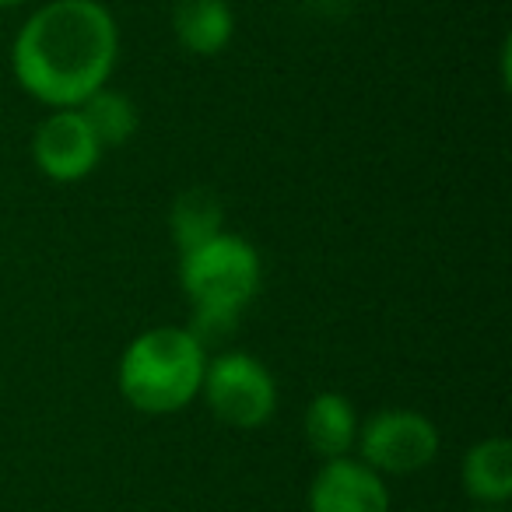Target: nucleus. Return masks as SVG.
I'll list each match as a JSON object with an SVG mask.
<instances>
[{"label":"nucleus","instance_id":"obj_1","mask_svg":"<svg viewBox=\"0 0 512 512\" xmlns=\"http://www.w3.org/2000/svg\"><path fill=\"white\" fill-rule=\"evenodd\" d=\"M120 32L99 0H50L22 25L11 50L15 78L50 109H78L109 85Z\"/></svg>","mask_w":512,"mask_h":512},{"label":"nucleus","instance_id":"obj_2","mask_svg":"<svg viewBox=\"0 0 512 512\" xmlns=\"http://www.w3.org/2000/svg\"><path fill=\"white\" fill-rule=\"evenodd\" d=\"M207 355L193 330L155 327L137 334L120 358V393L144 414H176L200 397Z\"/></svg>","mask_w":512,"mask_h":512},{"label":"nucleus","instance_id":"obj_3","mask_svg":"<svg viewBox=\"0 0 512 512\" xmlns=\"http://www.w3.org/2000/svg\"><path fill=\"white\" fill-rule=\"evenodd\" d=\"M260 253L242 235L221 232L179 256V281L197 313L193 334L207 344L214 334H225L235 316L260 292Z\"/></svg>","mask_w":512,"mask_h":512},{"label":"nucleus","instance_id":"obj_4","mask_svg":"<svg viewBox=\"0 0 512 512\" xmlns=\"http://www.w3.org/2000/svg\"><path fill=\"white\" fill-rule=\"evenodd\" d=\"M200 393L214 418L239 432L264 428L278 411V383L267 365L246 351H225L207 362Z\"/></svg>","mask_w":512,"mask_h":512},{"label":"nucleus","instance_id":"obj_5","mask_svg":"<svg viewBox=\"0 0 512 512\" xmlns=\"http://www.w3.org/2000/svg\"><path fill=\"white\" fill-rule=\"evenodd\" d=\"M358 453L376 474H418L439 456V428L432 418L407 407L372 414L369 421H358Z\"/></svg>","mask_w":512,"mask_h":512},{"label":"nucleus","instance_id":"obj_6","mask_svg":"<svg viewBox=\"0 0 512 512\" xmlns=\"http://www.w3.org/2000/svg\"><path fill=\"white\" fill-rule=\"evenodd\" d=\"M32 158L53 183H81L95 172L102 148L78 109H53L32 134Z\"/></svg>","mask_w":512,"mask_h":512},{"label":"nucleus","instance_id":"obj_7","mask_svg":"<svg viewBox=\"0 0 512 512\" xmlns=\"http://www.w3.org/2000/svg\"><path fill=\"white\" fill-rule=\"evenodd\" d=\"M309 512H390L383 474L362 460H327L309 484Z\"/></svg>","mask_w":512,"mask_h":512},{"label":"nucleus","instance_id":"obj_8","mask_svg":"<svg viewBox=\"0 0 512 512\" xmlns=\"http://www.w3.org/2000/svg\"><path fill=\"white\" fill-rule=\"evenodd\" d=\"M172 32L186 53L214 57L232 43L235 15L228 8V0H176L172 4Z\"/></svg>","mask_w":512,"mask_h":512},{"label":"nucleus","instance_id":"obj_9","mask_svg":"<svg viewBox=\"0 0 512 512\" xmlns=\"http://www.w3.org/2000/svg\"><path fill=\"white\" fill-rule=\"evenodd\" d=\"M302 432H306V446L323 463L341 460L358 442V414L351 400L341 397V393H320V397L309 400Z\"/></svg>","mask_w":512,"mask_h":512},{"label":"nucleus","instance_id":"obj_10","mask_svg":"<svg viewBox=\"0 0 512 512\" xmlns=\"http://www.w3.org/2000/svg\"><path fill=\"white\" fill-rule=\"evenodd\" d=\"M463 488L474 502L502 509L512 498V442L502 435L474 442L463 456Z\"/></svg>","mask_w":512,"mask_h":512},{"label":"nucleus","instance_id":"obj_11","mask_svg":"<svg viewBox=\"0 0 512 512\" xmlns=\"http://www.w3.org/2000/svg\"><path fill=\"white\" fill-rule=\"evenodd\" d=\"M169 232L176 239L179 253H186V249L225 232V207H221L218 193L204 190V186H193V190L179 193L169 211Z\"/></svg>","mask_w":512,"mask_h":512},{"label":"nucleus","instance_id":"obj_12","mask_svg":"<svg viewBox=\"0 0 512 512\" xmlns=\"http://www.w3.org/2000/svg\"><path fill=\"white\" fill-rule=\"evenodd\" d=\"M78 113L85 116L88 130L95 134L102 151L123 148L137 134V106L123 92H113V88H99L95 95H88L78 106Z\"/></svg>","mask_w":512,"mask_h":512},{"label":"nucleus","instance_id":"obj_13","mask_svg":"<svg viewBox=\"0 0 512 512\" xmlns=\"http://www.w3.org/2000/svg\"><path fill=\"white\" fill-rule=\"evenodd\" d=\"M18 4H25V0H0V8H18Z\"/></svg>","mask_w":512,"mask_h":512},{"label":"nucleus","instance_id":"obj_14","mask_svg":"<svg viewBox=\"0 0 512 512\" xmlns=\"http://www.w3.org/2000/svg\"><path fill=\"white\" fill-rule=\"evenodd\" d=\"M474 512H502L498 505H484V509H474Z\"/></svg>","mask_w":512,"mask_h":512}]
</instances>
